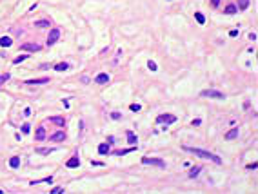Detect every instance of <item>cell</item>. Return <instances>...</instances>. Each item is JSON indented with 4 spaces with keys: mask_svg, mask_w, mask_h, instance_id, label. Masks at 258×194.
<instances>
[{
    "mask_svg": "<svg viewBox=\"0 0 258 194\" xmlns=\"http://www.w3.org/2000/svg\"><path fill=\"white\" fill-rule=\"evenodd\" d=\"M49 140H51V142H64V140H66V132L64 131H58V132H55V134H51L49 136Z\"/></svg>",
    "mask_w": 258,
    "mask_h": 194,
    "instance_id": "7",
    "label": "cell"
},
{
    "mask_svg": "<svg viewBox=\"0 0 258 194\" xmlns=\"http://www.w3.org/2000/svg\"><path fill=\"white\" fill-rule=\"evenodd\" d=\"M200 171H202V167H200V165L193 167V169H191V172H189V178H196V176L200 174Z\"/></svg>",
    "mask_w": 258,
    "mask_h": 194,
    "instance_id": "21",
    "label": "cell"
},
{
    "mask_svg": "<svg viewBox=\"0 0 258 194\" xmlns=\"http://www.w3.org/2000/svg\"><path fill=\"white\" fill-rule=\"evenodd\" d=\"M195 18H196V22H198V24H202V25L206 24V16H204L202 13H198V11H196V13H195Z\"/></svg>",
    "mask_w": 258,
    "mask_h": 194,
    "instance_id": "24",
    "label": "cell"
},
{
    "mask_svg": "<svg viewBox=\"0 0 258 194\" xmlns=\"http://www.w3.org/2000/svg\"><path fill=\"white\" fill-rule=\"evenodd\" d=\"M95 82H97V84H100V85H104V84H107V82H109V75H107V73H100V75H97V78H95Z\"/></svg>",
    "mask_w": 258,
    "mask_h": 194,
    "instance_id": "9",
    "label": "cell"
},
{
    "mask_svg": "<svg viewBox=\"0 0 258 194\" xmlns=\"http://www.w3.org/2000/svg\"><path fill=\"white\" fill-rule=\"evenodd\" d=\"M175 122H176V116H175V114H169V112L157 116V123H166V125H171V123H175Z\"/></svg>",
    "mask_w": 258,
    "mask_h": 194,
    "instance_id": "3",
    "label": "cell"
},
{
    "mask_svg": "<svg viewBox=\"0 0 258 194\" xmlns=\"http://www.w3.org/2000/svg\"><path fill=\"white\" fill-rule=\"evenodd\" d=\"M229 36H238V29H233V31H229Z\"/></svg>",
    "mask_w": 258,
    "mask_h": 194,
    "instance_id": "35",
    "label": "cell"
},
{
    "mask_svg": "<svg viewBox=\"0 0 258 194\" xmlns=\"http://www.w3.org/2000/svg\"><path fill=\"white\" fill-rule=\"evenodd\" d=\"M147 67L151 69V71H157V69H158V67H157V64H155L153 60H149V62H147Z\"/></svg>",
    "mask_w": 258,
    "mask_h": 194,
    "instance_id": "29",
    "label": "cell"
},
{
    "mask_svg": "<svg viewBox=\"0 0 258 194\" xmlns=\"http://www.w3.org/2000/svg\"><path fill=\"white\" fill-rule=\"evenodd\" d=\"M133 151H137V145L129 147V149H118V151H115L113 154L115 156H124V154H129V152H133Z\"/></svg>",
    "mask_w": 258,
    "mask_h": 194,
    "instance_id": "12",
    "label": "cell"
},
{
    "mask_svg": "<svg viewBox=\"0 0 258 194\" xmlns=\"http://www.w3.org/2000/svg\"><path fill=\"white\" fill-rule=\"evenodd\" d=\"M35 140H38V142H44V140H46V127H44V125H40L38 129H37Z\"/></svg>",
    "mask_w": 258,
    "mask_h": 194,
    "instance_id": "8",
    "label": "cell"
},
{
    "mask_svg": "<svg viewBox=\"0 0 258 194\" xmlns=\"http://www.w3.org/2000/svg\"><path fill=\"white\" fill-rule=\"evenodd\" d=\"M24 60H28V55H20V56H17L15 60H13V64H20V62H24Z\"/></svg>",
    "mask_w": 258,
    "mask_h": 194,
    "instance_id": "27",
    "label": "cell"
},
{
    "mask_svg": "<svg viewBox=\"0 0 258 194\" xmlns=\"http://www.w3.org/2000/svg\"><path fill=\"white\" fill-rule=\"evenodd\" d=\"M20 49H22V51H40L42 47H40L38 44H22V45H20Z\"/></svg>",
    "mask_w": 258,
    "mask_h": 194,
    "instance_id": "11",
    "label": "cell"
},
{
    "mask_svg": "<svg viewBox=\"0 0 258 194\" xmlns=\"http://www.w3.org/2000/svg\"><path fill=\"white\" fill-rule=\"evenodd\" d=\"M24 116H31V109H29V107H26V109H24Z\"/></svg>",
    "mask_w": 258,
    "mask_h": 194,
    "instance_id": "37",
    "label": "cell"
},
{
    "mask_svg": "<svg viewBox=\"0 0 258 194\" xmlns=\"http://www.w3.org/2000/svg\"><path fill=\"white\" fill-rule=\"evenodd\" d=\"M142 163L144 165H157V167H162V169L166 167V162L160 158H142Z\"/></svg>",
    "mask_w": 258,
    "mask_h": 194,
    "instance_id": "4",
    "label": "cell"
},
{
    "mask_svg": "<svg viewBox=\"0 0 258 194\" xmlns=\"http://www.w3.org/2000/svg\"><path fill=\"white\" fill-rule=\"evenodd\" d=\"M107 143L113 145V143H115V138H113V136H109V138H107Z\"/></svg>",
    "mask_w": 258,
    "mask_h": 194,
    "instance_id": "40",
    "label": "cell"
},
{
    "mask_svg": "<svg viewBox=\"0 0 258 194\" xmlns=\"http://www.w3.org/2000/svg\"><path fill=\"white\" fill-rule=\"evenodd\" d=\"M129 109H131V111H133V112H138V111H140V109H142V105H138V104H133V105H131V107H129Z\"/></svg>",
    "mask_w": 258,
    "mask_h": 194,
    "instance_id": "30",
    "label": "cell"
},
{
    "mask_svg": "<svg viewBox=\"0 0 258 194\" xmlns=\"http://www.w3.org/2000/svg\"><path fill=\"white\" fill-rule=\"evenodd\" d=\"M249 40H253V42H255V40H256V33H249Z\"/></svg>",
    "mask_w": 258,
    "mask_h": 194,
    "instance_id": "39",
    "label": "cell"
},
{
    "mask_svg": "<svg viewBox=\"0 0 258 194\" xmlns=\"http://www.w3.org/2000/svg\"><path fill=\"white\" fill-rule=\"evenodd\" d=\"M29 131H31V125H29V123H24V125H22V132H24V134H28Z\"/></svg>",
    "mask_w": 258,
    "mask_h": 194,
    "instance_id": "31",
    "label": "cell"
},
{
    "mask_svg": "<svg viewBox=\"0 0 258 194\" xmlns=\"http://www.w3.org/2000/svg\"><path fill=\"white\" fill-rule=\"evenodd\" d=\"M249 8V0H238V11H246Z\"/></svg>",
    "mask_w": 258,
    "mask_h": 194,
    "instance_id": "22",
    "label": "cell"
},
{
    "mask_svg": "<svg viewBox=\"0 0 258 194\" xmlns=\"http://www.w3.org/2000/svg\"><path fill=\"white\" fill-rule=\"evenodd\" d=\"M11 44H13V38H9V36H2L0 38V47H9Z\"/></svg>",
    "mask_w": 258,
    "mask_h": 194,
    "instance_id": "17",
    "label": "cell"
},
{
    "mask_svg": "<svg viewBox=\"0 0 258 194\" xmlns=\"http://www.w3.org/2000/svg\"><path fill=\"white\" fill-rule=\"evenodd\" d=\"M51 192H53V194H60V192H64V189H62V187H55Z\"/></svg>",
    "mask_w": 258,
    "mask_h": 194,
    "instance_id": "33",
    "label": "cell"
},
{
    "mask_svg": "<svg viewBox=\"0 0 258 194\" xmlns=\"http://www.w3.org/2000/svg\"><path fill=\"white\" fill-rule=\"evenodd\" d=\"M211 5H213V8H218V5H220V0H211Z\"/></svg>",
    "mask_w": 258,
    "mask_h": 194,
    "instance_id": "36",
    "label": "cell"
},
{
    "mask_svg": "<svg viewBox=\"0 0 258 194\" xmlns=\"http://www.w3.org/2000/svg\"><path fill=\"white\" fill-rule=\"evenodd\" d=\"M111 118H113V120H120V118H122V114L115 111V112H111Z\"/></svg>",
    "mask_w": 258,
    "mask_h": 194,
    "instance_id": "32",
    "label": "cell"
},
{
    "mask_svg": "<svg viewBox=\"0 0 258 194\" xmlns=\"http://www.w3.org/2000/svg\"><path fill=\"white\" fill-rule=\"evenodd\" d=\"M49 122H51V123H55V125H58V127L66 125V120H64L62 116H51V118H49Z\"/></svg>",
    "mask_w": 258,
    "mask_h": 194,
    "instance_id": "14",
    "label": "cell"
},
{
    "mask_svg": "<svg viewBox=\"0 0 258 194\" xmlns=\"http://www.w3.org/2000/svg\"><path fill=\"white\" fill-rule=\"evenodd\" d=\"M224 11H226L227 15H235V13L238 11V8H236V5H233V4H229V5H227V8L224 9Z\"/></svg>",
    "mask_w": 258,
    "mask_h": 194,
    "instance_id": "23",
    "label": "cell"
},
{
    "mask_svg": "<svg viewBox=\"0 0 258 194\" xmlns=\"http://www.w3.org/2000/svg\"><path fill=\"white\" fill-rule=\"evenodd\" d=\"M238 138V127H235V129H231L227 134H226V140H235Z\"/></svg>",
    "mask_w": 258,
    "mask_h": 194,
    "instance_id": "18",
    "label": "cell"
},
{
    "mask_svg": "<svg viewBox=\"0 0 258 194\" xmlns=\"http://www.w3.org/2000/svg\"><path fill=\"white\" fill-rule=\"evenodd\" d=\"M53 151H55V149H53V147H38V149H35V152H37V154H51V152Z\"/></svg>",
    "mask_w": 258,
    "mask_h": 194,
    "instance_id": "13",
    "label": "cell"
},
{
    "mask_svg": "<svg viewBox=\"0 0 258 194\" xmlns=\"http://www.w3.org/2000/svg\"><path fill=\"white\" fill-rule=\"evenodd\" d=\"M9 167H11V169H18V167H20V158L18 156H13L9 160Z\"/></svg>",
    "mask_w": 258,
    "mask_h": 194,
    "instance_id": "19",
    "label": "cell"
},
{
    "mask_svg": "<svg viewBox=\"0 0 258 194\" xmlns=\"http://www.w3.org/2000/svg\"><path fill=\"white\" fill-rule=\"evenodd\" d=\"M200 96H204V98H215V100H224V98H226V95H224V93L215 91V89H206V91H202Z\"/></svg>",
    "mask_w": 258,
    "mask_h": 194,
    "instance_id": "2",
    "label": "cell"
},
{
    "mask_svg": "<svg viewBox=\"0 0 258 194\" xmlns=\"http://www.w3.org/2000/svg\"><path fill=\"white\" fill-rule=\"evenodd\" d=\"M200 123H202V120H200V118H195V120H193V125H195V127H196V125H200Z\"/></svg>",
    "mask_w": 258,
    "mask_h": 194,
    "instance_id": "38",
    "label": "cell"
},
{
    "mask_svg": "<svg viewBox=\"0 0 258 194\" xmlns=\"http://www.w3.org/2000/svg\"><path fill=\"white\" fill-rule=\"evenodd\" d=\"M66 167L67 169H77V167H80V158H78V154H75V156H71L69 160L66 162Z\"/></svg>",
    "mask_w": 258,
    "mask_h": 194,
    "instance_id": "6",
    "label": "cell"
},
{
    "mask_svg": "<svg viewBox=\"0 0 258 194\" xmlns=\"http://www.w3.org/2000/svg\"><path fill=\"white\" fill-rule=\"evenodd\" d=\"M49 82V78H35V80H26L24 84L28 85H42V84H47Z\"/></svg>",
    "mask_w": 258,
    "mask_h": 194,
    "instance_id": "10",
    "label": "cell"
},
{
    "mask_svg": "<svg viewBox=\"0 0 258 194\" xmlns=\"http://www.w3.org/2000/svg\"><path fill=\"white\" fill-rule=\"evenodd\" d=\"M256 167H258V163L255 162V163H251V165H247V169H249V171H255V169H256Z\"/></svg>",
    "mask_w": 258,
    "mask_h": 194,
    "instance_id": "34",
    "label": "cell"
},
{
    "mask_svg": "<svg viewBox=\"0 0 258 194\" xmlns=\"http://www.w3.org/2000/svg\"><path fill=\"white\" fill-rule=\"evenodd\" d=\"M37 183H53V178H44V180H37V182H31V185H37Z\"/></svg>",
    "mask_w": 258,
    "mask_h": 194,
    "instance_id": "25",
    "label": "cell"
},
{
    "mask_svg": "<svg viewBox=\"0 0 258 194\" xmlns=\"http://www.w3.org/2000/svg\"><path fill=\"white\" fill-rule=\"evenodd\" d=\"M67 69H69V64H66V62H60V64H57L55 65V71H67Z\"/></svg>",
    "mask_w": 258,
    "mask_h": 194,
    "instance_id": "20",
    "label": "cell"
},
{
    "mask_svg": "<svg viewBox=\"0 0 258 194\" xmlns=\"http://www.w3.org/2000/svg\"><path fill=\"white\" fill-rule=\"evenodd\" d=\"M58 38H60V29H58V27L51 29L49 36H47V45H53V44H57V42H58Z\"/></svg>",
    "mask_w": 258,
    "mask_h": 194,
    "instance_id": "5",
    "label": "cell"
},
{
    "mask_svg": "<svg viewBox=\"0 0 258 194\" xmlns=\"http://www.w3.org/2000/svg\"><path fill=\"white\" fill-rule=\"evenodd\" d=\"M126 136H127V142L131 143V145H137V140H138V138H137V134H135L133 131H127Z\"/></svg>",
    "mask_w": 258,
    "mask_h": 194,
    "instance_id": "15",
    "label": "cell"
},
{
    "mask_svg": "<svg viewBox=\"0 0 258 194\" xmlns=\"http://www.w3.org/2000/svg\"><path fill=\"white\" fill-rule=\"evenodd\" d=\"M109 147H111V145L107 143V142H106V143H100V145H98V152H100V154H109Z\"/></svg>",
    "mask_w": 258,
    "mask_h": 194,
    "instance_id": "16",
    "label": "cell"
},
{
    "mask_svg": "<svg viewBox=\"0 0 258 194\" xmlns=\"http://www.w3.org/2000/svg\"><path fill=\"white\" fill-rule=\"evenodd\" d=\"M184 149L189 151V152H193V154H196V156H200V158H204V160H211V162H215V163H222V158L213 154V152H209V151L198 149V147H184Z\"/></svg>",
    "mask_w": 258,
    "mask_h": 194,
    "instance_id": "1",
    "label": "cell"
},
{
    "mask_svg": "<svg viewBox=\"0 0 258 194\" xmlns=\"http://www.w3.org/2000/svg\"><path fill=\"white\" fill-rule=\"evenodd\" d=\"M9 78H11V75H9V73H6V75H0V85H2L4 82H8Z\"/></svg>",
    "mask_w": 258,
    "mask_h": 194,
    "instance_id": "28",
    "label": "cell"
},
{
    "mask_svg": "<svg viewBox=\"0 0 258 194\" xmlns=\"http://www.w3.org/2000/svg\"><path fill=\"white\" fill-rule=\"evenodd\" d=\"M49 24H51L49 20H38L35 25H37V27H49Z\"/></svg>",
    "mask_w": 258,
    "mask_h": 194,
    "instance_id": "26",
    "label": "cell"
}]
</instances>
